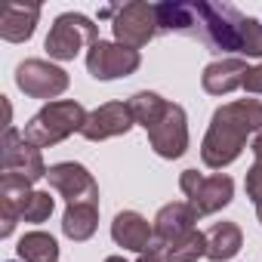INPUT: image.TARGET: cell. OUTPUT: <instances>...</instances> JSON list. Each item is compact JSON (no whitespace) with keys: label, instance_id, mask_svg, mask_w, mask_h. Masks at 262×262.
<instances>
[{"label":"cell","instance_id":"6da1fadb","mask_svg":"<svg viewBox=\"0 0 262 262\" xmlns=\"http://www.w3.org/2000/svg\"><path fill=\"white\" fill-rule=\"evenodd\" d=\"M262 133V102L259 99H234L213 111L210 126L201 142V161L210 170H225L241 158L247 139Z\"/></svg>","mask_w":262,"mask_h":262},{"label":"cell","instance_id":"7a4b0ae2","mask_svg":"<svg viewBox=\"0 0 262 262\" xmlns=\"http://www.w3.org/2000/svg\"><path fill=\"white\" fill-rule=\"evenodd\" d=\"M86 108L77 99H56L47 102L28 123H25V139L37 148H53L59 142H65L74 133H83V123H86Z\"/></svg>","mask_w":262,"mask_h":262},{"label":"cell","instance_id":"3957f363","mask_svg":"<svg viewBox=\"0 0 262 262\" xmlns=\"http://www.w3.org/2000/svg\"><path fill=\"white\" fill-rule=\"evenodd\" d=\"M194 7L201 16V40L213 53H237L241 56L247 16L231 4H204V0H198Z\"/></svg>","mask_w":262,"mask_h":262},{"label":"cell","instance_id":"277c9868","mask_svg":"<svg viewBox=\"0 0 262 262\" xmlns=\"http://www.w3.org/2000/svg\"><path fill=\"white\" fill-rule=\"evenodd\" d=\"M99 37V25L83 16V13H62L56 16L47 40H43V50L50 53V59L56 62H71L83 47H93Z\"/></svg>","mask_w":262,"mask_h":262},{"label":"cell","instance_id":"5b68a950","mask_svg":"<svg viewBox=\"0 0 262 262\" xmlns=\"http://www.w3.org/2000/svg\"><path fill=\"white\" fill-rule=\"evenodd\" d=\"M179 188L182 194L188 198L191 210L201 216H213L219 210H225L234 198V179L225 176V173H213V176H204L198 170H182L179 176Z\"/></svg>","mask_w":262,"mask_h":262},{"label":"cell","instance_id":"8992f818","mask_svg":"<svg viewBox=\"0 0 262 262\" xmlns=\"http://www.w3.org/2000/svg\"><path fill=\"white\" fill-rule=\"evenodd\" d=\"M111 31H114V40L120 47H129V50L139 53L145 43H151L161 34L158 31V10H155V4L133 0V4L114 7V13H111Z\"/></svg>","mask_w":262,"mask_h":262},{"label":"cell","instance_id":"52a82bcc","mask_svg":"<svg viewBox=\"0 0 262 262\" xmlns=\"http://www.w3.org/2000/svg\"><path fill=\"white\" fill-rule=\"evenodd\" d=\"M0 167L4 173H13V176H22L28 182H37V179H47V164H43V155L37 145H31L25 139L22 129L10 126L4 129V142H0Z\"/></svg>","mask_w":262,"mask_h":262},{"label":"cell","instance_id":"ba28073f","mask_svg":"<svg viewBox=\"0 0 262 262\" xmlns=\"http://www.w3.org/2000/svg\"><path fill=\"white\" fill-rule=\"evenodd\" d=\"M142 56L129 47H120L117 40H96L86 50V71L96 80H117V77H129L133 71H139Z\"/></svg>","mask_w":262,"mask_h":262},{"label":"cell","instance_id":"9c48e42d","mask_svg":"<svg viewBox=\"0 0 262 262\" xmlns=\"http://www.w3.org/2000/svg\"><path fill=\"white\" fill-rule=\"evenodd\" d=\"M16 86L31 99H56L68 90V71L47 59H25L16 65Z\"/></svg>","mask_w":262,"mask_h":262},{"label":"cell","instance_id":"30bf717a","mask_svg":"<svg viewBox=\"0 0 262 262\" xmlns=\"http://www.w3.org/2000/svg\"><path fill=\"white\" fill-rule=\"evenodd\" d=\"M47 182L56 194L65 198V204H96L99 207V182L93 179V173L83 167V164H74V161H62V164H53L47 170Z\"/></svg>","mask_w":262,"mask_h":262},{"label":"cell","instance_id":"8fae6325","mask_svg":"<svg viewBox=\"0 0 262 262\" xmlns=\"http://www.w3.org/2000/svg\"><path fill=\"white\" fill-rule=\"evenodd\" d=\"M148 142H151L155 155L164 158V161H176L188 151V114H185L182 105L170 102L161 123L148 129Z\"/></svg>","mask_w":262,"mask_h":262},{"label":"cell","instance_id":"7c38bea8","mask_svg":"<svg viewBox=\"0 0 262 262\" xmlns=\"http://www.w3.org/2000/svg\"><path fill=\"white\" fill-rule=\"evenodd\" d=\"M133 126H136V120H133V111H129L126 102H105L96 111H90L80 136L86 142H105L114 136H126Z\"/></svg>","mask_w":262,"mask_h":262},{"label":"cell","instance_id":"4fadbf2b","mask_svg":"<svg viewBox=\"0 0 262 262\" xmlns=\"http://www.w3.org/2000/svg\"><path fill=\"white\" fill-rule=\"evenodd\" d=\"M34 182L22 179V176H13V173H4L0 176V237H10L16 222L22 219V210L28 204V198L34 194L31 188Z\"/></svg>","mask_w":262,"mask_h":262},{"label":"cell","instance_id":"5bb4252c","mask_svg":"<svg viewBox=\"0 0 262 262\" xmlns=\"http://www.w3.org/2000/svg\"><path fill=\"white\" fill-rule=\"evenodd\" d=\"M247 59L241 56H225V59H216L204 68L201 74V86L204 93L210 96H228L234 90H244V77H247Z\"/></svg>","mask_w":262,"mask_h":262},{"label":"cell","instance_id":"9a60e30c","mask_svg":"<svg viewBox=\"0 0 262 262\" xmlns=\"http://www.w3.org/2000/svg\"><path fill=\"white\" fill-rule=\"evenodd\" d=\"M111 237H114V244L123 247V250L145 253V250L151 247V241H155V225H151L142 213H136V210H123V213H117L114 222H111Z\"/></svg>","mask_w":262,"mask_h":262},{"label":"cell","instance_id":"2e32d148","mask_svg":"<svg viewBox=\"0 0 262 262\" xmlns=\"http://www.w3.org/2000/svg\"><path fill=\"white\" fill-rule=\"evenodd\" d=\"M194 222H198V213L191 210L188 201H173V204H164L155 216V241L158 244H173L179 237H185L188 231H194Z\"/></svg>","mask_w":262,"mask_h":262},{"label":"cell","instance_id":"e0dca14e","mask_svg":"<svg viewBox=\"0 0 262 262\" xmlns=\"http://www.w3.org/2000/svg\"><path fill=\"white\" fill-rule=\"evenodd\" d=\"M158 10V31L161 34H188L201 37V16L194 4H155Z\"/></svg>","mask_w":262,"mask_h":262},{"label":"cell","instance_id":"ac0fdd59","mask_svg":"<svg viewBox=\"0 0 262 262\" xmlns=\"http://www.w3.org/2000/svg\"><path fill=\"white\" fill-rule=\"evenodd\" d=\"M37 19H40L37 4H28V7L10 4V7H4V13H0V37L7 43H25L34 34Z\"/></svg>","mask_w":262,"mask_h":262},{"label":"cell","instance_id":"d6986e66","mask_svg":"<svg viewBox=\"0 0 262 262\" xmlns=\"http://www.w3.org/2000/svg\"><path fill=\"white\" fill-rule=\"evenodd\" d=\"M204 234H207V259L210 262H228L244 247V231L237 222H216Z\"/></svg>","mask_w":262,"mask_h":262},{"label":"cell","instance_id":"ffe728a7","mask_svg":"<svg viewBox=\"0 0 262 262\" xmlns=\"http://www.w3.org/2000/svg\"><path fill=\"white\" fill-rule=\"evenodd\" d=\"M99 228V207L96 204H71L65 207V216H62V231L65 237L71 241H90Z\"/></svg>","mask_w":262,"mask_h":262},{"label":"cell","instance_id":"44dd1931","mask_svg":"<svg viewBox=\"0 0 262 262\" xmlns=\"http://www.w3.org/2000/svg\"><path fill=\"white\" fill-rule=\"evenodd\" d=\"M126 105H129V111H133L136 126H142L145 133H148L151 126L161 123V117H164L167 108H170V102H167L164 96L151 93V90H139V93H133V96L126 99Z\"/></svg>","mask_w":262,"mask_h":262},{"label":"cell","instance_id":"7402d4cb","mask_svg":"<svg viewBox=\"0 0 262 262\" xmlns=\"http://www.w3.org/2000/svg\"><path fill=\"white\" fill-rule=\"evenodd\" d=\"M16 250L22 262H59V241L47 231H28Z\"/></svg>","mask_w":262,"mask_h":262},{"label":"cell","instance_id":"603a6c76","mask_svg":"<svg viewBox=\"0 0 262 262\" xmlns=\"http://www.w3.org/2000/svg\"><path fill=\"white\" fill-rule=\"evenodd\" d=\"M164 250H167V259H170V262H198L201 256H207V234L194 228V231H188L185 237L167 244Z\"/></svg>","mask_w":262,"mask_h":262},{"label":"cell","instance_id":"cb8c5ba5","mask_svg":"<svg viewBox=\"0 0 262 262\" xmlns=\"http://www.w3.org/2000/svg\"><path fill=\"white\" fill-rule=\"evenodd\" d=\"M250 151H253V167L247 170L244 188H247V198L259 207V204H262V133H256V136H253Z\"/></svg>","mask_w":262,"mask_h":262},{"label":"cell","instance_id":"d4e9b609","mask_svg":"<svg viewBox=\"0 0 262 262\" xmlns=\"http://www.w3.org/2000/svg\"><path fill=\"white\" fill-rule=\"evenodd\" d=\"M53 207H56V201H53V194L50 191H34L31 198H28V204H25V210H22V222H47L50 216H53Z\"/></svg>","mask_w":262,"mask_h":262},{"label":"cell","instance_id":"484cf974","mask_svg":"<svg viewBox=\"0 0 262 262\" xmlns=\"http://www.w3.org/2000/svg\"><path fill=\"white\" fill-rule=\"evenodd\" d=\"M244 90H247L250 96H262V62L253 65V68L247 71V77H244Z\"/></svg>","mask_w":262,"mask_h":262},{"label":"cell","instance_id":"4316f807","mask_svg":"<svg viewBox=\"0 0 262 262\" xmlns=\"http://www.w3.org/2000/svg\"><path fill=\"white\" fill-rule=\"evenodd\" d=\"M139 262H170V259H167V250H164V244L151 241V247H148L145 253H139Z\"/></svg>","mask_w":262,"mask_h":262},{"label":"cell","instance_id":"83f0119b","mask_svg":"<svg viewBox=\"0 0 262 262\" xmlns=\"http://www.w3.org/2000/svg\"><path fill=\"white\" fill-rule=\"evenodd\" d=\"M105 262H126V259H123V256H108Z\"/></svg>","mask_w":262,"mask_h":262},{"label":"cell","instance_id":"f1b7e54d","mask_svg":"<svg viewBox=\"0 0 262 262\" xmlns=\"http://www.w3.org/2000/svg\"><path fill=\"white\" fill-rule=\"evenodd\" d=\"M256 219H259V225H262V204L256 207Z\"/></svg>","mask_w":262,"mask_h":262}]
</instances>
